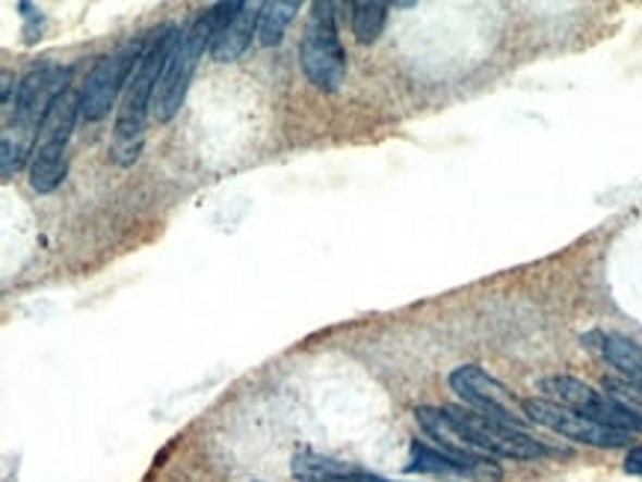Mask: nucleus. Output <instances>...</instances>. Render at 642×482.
Segmentation results:
<instances>
[{"mask_svg":"<svg viewBox=\"0 0 642 482\" xmlns=\"http://www.w3.org/2000/svg\"><path fill=\"white\" fill-rule=\"evenodd\" d=\"M69 81H72V69L42 65V69L24 74L22 84L15 86V98L10 101L12 122L3 131V143H0V151H3L0 163H3L7 181L24 166L27 155H33L36 137H39L51 107L69 92Z\"/></svg>","mask_w":642,"mask_h":482,"instance_id":"1","label":"nucleus"},{"mask_svg":"<svg viewBox=\"0 0 642 482\" xmlns=\"http://www.w3.org/2000/svg\"><path fill=\"white\" fill-rule=\"evenodd\" d=\"M178 30L175 27H160L151 39H148L146 57L137 65V72L131 77L122 104H119L116 125H113V143H110V158L116 160L119 166H131L137 163L143 155V143H146V122L155 104V89H158L160 72L166 63L169 48L175 42Z\"/></svg>","mask_w":642,"mask_h":482,"instance_id":"2","label":"nucleus"},{"mask_svg":"<svg viewBox=\"0 0 642 482\" xmlns=\"http://www.w3.org/2000/svg\"><path fill=\"white\" fill-rule=\"evenodd\" d=\"M217 18H220V10H217V7L208 12H201L190 27H184V30L175 36V42L169 48L166 63H163V72H160L158 89H155V104H151V115L158 119L160 125H166V122H172V119L181 113L201 53L211 51L213 33H217Z\"/></svg>","mask_w":642,"mask_h":482,"instance_id":"3","label":"nucleus"},{"mask_svg":"<svg viewBox=\"0 0 642 482\" xmlns=\"http://www.w3.org/2000/svg\"><path fill=\"white\" fill-rule=\"evenodd\" d=\"M299 63L308 81L323 92H337L347 77V51L337 36L335 7L326 0H317L308 12L306 33L299 45Z\"/></svg>","mask_w":642,"mask_h":482,"instance_id":"4","label":"nucleus"},{"mask_svg":"<svg viewBox=\"0 0 642 482\" xmlns=\"http://www.w3.org/2000/svg\"><path fill=\"white\" fill-rule=\"evenodd\" d=\"M81 115V95L72 89L51 107L30 155V187L36 193H53L65 181V148L72 139L74 122Z\"/></svg>","mask_w":642,"mask_h":482,"instance_id":"5","label":"nucleus"},{"mask_svg":"<svg viewBox=\"0 0 642 482\" xmlns=\"http://www.w3.org/2000/svg\"><path fill=\"white\" fill-rule=\"evenodd\" d=\"M148 39L122 45L119 51L101 57L92 72L86 74V84L81 89V119L86 122H101L110 107L116 104L119 95H125L131 77L146 57Z\"/></svg>","mask_w":642,"mask_h":482,"instance_id":"6","label":"nucleus"},{"mask_svg":"<svg viewBox=\"0 0 642 482\" xmlns=\"http://www.w3.org/2000/svg\"><path fill=\"white\" fill-rule=\"evenodd\" d=\"M539 391L545 394V399L566 406V409L587 415L595 423H604L610 430L619 432H642V415L631 411L628 406H621L607 394L590 388L587 382H580L575 376H545L539 382Z\"/></svg>","mask_w":642,"mask_h":482,"instance_id":"7","label":"nucleus"},{"mask_svg":"<svg viewBox=\"0 0 642 482\" xmlns=\"http://www.w3.org/2000/svg\"><path fill=\"white\" fill-rule=\"evenodd\" d=\"M450 388L471 406L474 411L485 415V418L497 420L504 427L521 430L530 423L524 415V399H516L509 391L497 382L495 376H489L483 368L477 364H462L450 373Z\"/></svg>","mask_w":642,"mask_h":482,"instance_id":"8","label":"nucleus"},{"mask_svg":"<svg viewBox=\"0 0 642 482\" xmlns=\"http://www.w3.org/2000/svg\"><path fill=\"white\" fill-rule=\"evenodd\" d=\"M524 415L530 418V423H539V427L557 432L563 438L590 444V447H598V450H613V447H625L628 444V432L610 430V427L595 423L587 415H578V411L557 406V403H551L545 397L524 399Z\"/></svg>","mask_w":642,"mask_h":482,"instance_id":"9","label":"nucleus"},{"mask_svg":"<svg viewBox=\"0 0 642 482\" xmlns=\"http://www.w3.org/2000/svg\"><path fill=\"white\" fill-rule=\"evenodd\" d=\"M217 10H220V18H217V33H213L208 53L217 63H234L252 45V36H258L263 3L234 0V3H220Z\"/></svg>","mask_w":642,"mask_h":482,"instance_id":"10","label":"nucleus"},{"mask_svg":"<svg viewBox=\"0 0 642 482\" xmlns=\"http://www.w3.org/2000/svg\"><path fill=\"white\" fill-rule=\"evenodd\" d=\"M601 353L631 385L642 388V346L621 335H604L601 337Z\"/></svg>","mask_w":642,"mask_h":482,"instance_id":"11","label":"nucleus"},{"mask_svg":"<svg viewBox=\"0 0 642 482\" xmlns=\"http://www.w3.org/2000/svg\"><path fill=\"white\" fill-rule=\"evenodd\" d=\"M353 471H358V468H353L349 461L329 459V456H320V453L303 450L294 456V473L303 482H335L349 477Z\"/></svg>","mask_w":642,"mask_h":482,"instance_id":"12","label":"nucleus"},{"mask_svg":"<svg viewBox=\"0 0 642 482\" xmlns=\"http://www.w3.org/2000/svg\"><path fill=\"white\" fill-rule=\"evenodd\" d=\"M299 0H267L261 10V24H258V39L261 45H279L285 39L287 24L294 22L299 12Z\"/></svg>","mask_w":642,"mask_h":482,"instance_id":"13","label":"nucleus"},{"mask_svg":"<svg viewBox=\"0 0 642 482\" xmlns=\"http://www.w3.org/2000/svg\"><path fill=\"white\" fill-rule=\"evenodd\" d=\"M388 7L380 0H356L353 3V36L358 42H376L385 30Z\"/></svg>","mask_w":642,"mask_h":482,"instance_id":"14","label":"nucleus"},{"mask_svg":"<svg viewBox=\"0 0 642 482\" xmlns=\"http://www.w3.org/2000/svg\"><path fill=\"white\" fill-rule=\"evenodd\" d=\"M625 471L631 473V477H642V447H633L628 453V459H625Z\"/></svg>","mask_w":642,"mask_h":482,"instance_id":"15","label":"nucleus"}]
</instances>
